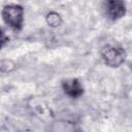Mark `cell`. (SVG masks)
Masks as SVG:
<instances>
[{"instance_id":"7a4b0ae2","label":"cell","mask_w":132,"mask_h":132,"mask_svg":"<svg viewBox=\"0 0 132 132\" xmlns=\"http://www.w3.org/2000/svg\"><path fill=\"white\" fill-rule=\"evenodd\" d=\"M102 57L108 66L118 67L125 60V52L121 47L107 45L102 50Z\"/></svg>"},{"instance_id":"5b68a950","label":"cell","mask_w":132,"mask_h":132,"mask_svg":"<svg viewBox=\"0 0 132 132\" xmlns=\"http://www.w3.org/2000/svg\"><path fill=\"white\" fill-rule=\"evenodd\" d=\"M47 23L53 26V27H56V26H59L61 24V18H60V14L56 13V12H51L47 14Z\"/></svg>"},{"instance_id":"6da1fadb","label":"cell","mask_w":132,"mask_h":132,"mask_svg":"<svg viewBox=\"0 0 132 132\" xmlns=\"http://www.w3.org/2000/svg\"><path fill=\"white\" fill-rule=\"evenodd\" d=\"M3 21L12 29L19 30L22 28L24 21V9L16 4H9L2 9Z\"/></svg>"},{"instance_id":"3957f363","label":"cell","mask_w":132,"mask_h":132,"mask_svg":"<svg viewBox=\"0 0 132 132\" xmlns=\"http://www.w3.org/2000/svg\"><path fill=\"white\" fill-rule=\"evenodd\" d=\"M106 13L111 20L122 18L125 14V3L122 1H108L106 3Z\"/></svg>"},{"instance_id":"277c9868","label":"cell","mask_w":132,"mask_h":132,"mask_svg":"<svg viewBox=\"0 0 132 132\" xmlns=\"http://www.w3.org/2000/svg\"><path fill=\"white\" fill-rule=\"evenodd\" d=\"M63 89L65 93L71 97H77L82 93V88L77 79L71 78L63 82Z\"/></svg>"}]
</instances>
